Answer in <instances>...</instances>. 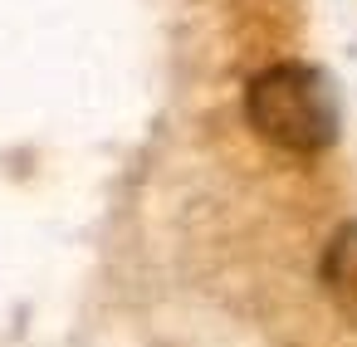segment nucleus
<instances>
[{
  "instance_id": "f257e3e1",
  "label": "nucleus",
  "mask_w": 357,
  "mask_h": 347,
  "mask_svg": "<svg viewBox=\"0 0 357 347\" xmlns=\"http://www.w3.org/2000/svg\"><path fill=\"white\" fill-rule=\"evenodd\" d=\"M245 118L269 147L289 157H318L337 137V93L323 69L303 59H284L250 79Z\"/></svg>"
},
{
  "instance_id": "f03ea898",
  "label": "nucleus",
  "mask_w": 357,
  "mask_h": 347,
  "mask_svg": "<svg viewBox=\"0 0 357 347\" xmlns=\"http://www.w3.org/2000/svg\"><path fill=\"white\" fill-rule=\"evenodd\" d=\"M318 279H323L328 303L357 327V220L342 225V230L328 240L323 264H318Z\"/></svg>"
}]
</instances>
